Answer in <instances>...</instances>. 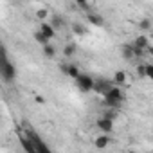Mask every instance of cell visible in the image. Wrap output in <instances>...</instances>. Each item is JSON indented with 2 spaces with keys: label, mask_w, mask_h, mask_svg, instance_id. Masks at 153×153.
<instances>
[{
  "label": "cell",
  "mask_w": 153,
  "mask_h": 153,
  "mask_svg": "<svg viewBox=\"0 0 153 153\" xmlns=\"http://www.w3.org/2000/svg\"><path fill=\"white\" fill-rule=\"evenodd\" d=\"M34 40H36V42H38L42 47H45V45H51V40H49V38H47L43 33H40V31H36V33H34Z\"/></svg>",
  "instance_id": "5bb4252c"
},
{
  "label": "cell",
  "mask_w": 153,
  "mask_h": 153,
  "mask_svg": "<svg viewBox=\"0 0 153 153\" xmlns=\"http://www.w3.org/2000/svg\"><path fill=\"white\" fill-rule=\"evenodd\" d=\"M51 25H52L56 31H59V29H63V25H65V24H63V18H61V16H54V18H52V22H51Z\"/></svg>",
  "instance_id": "e0dca14e"
},
{
  "label": "cell",
  "mask_w": 153,
  "mask_h": 153,
  "mask_svg": "<svg viewBox=\"0 0 153 153\" xmlns=\"http://www.w3.org/2000/svg\"><path fill=\"white\" fill-rule=\"evenodd\" d=\"M151 45H153V40H151Z\"/></svg>",
  "instance_id": "83f0119b"
},
{
  "label": "cell",
  "mask_w": 153,
  "mask_h": 153,
  "mask_svg": "<svg viewBox=\"0 0 153 153\" xmlns=\"http://www.w3.org/2000/svg\"><path fill=\"white\" fill-rule=\"evenodd\" d=\"M42 52H43V58H49V59H52V58L56 56V49H54L52 45H45V47H42Z\"/></svg>",
  "instance_id": "9a60e30c"
},
{
  "label": "cell",
  "mask_w": 153,
  "mask_h": 153,
  "mask_svg": "<svg viewBox=\"0 0 153 153\" xmlns=\"http://www.w3.org/2000/svg\"><path fill=\"white\" fill-rule=\"evenodd\" d=\"M139 29H142V31H149V29H151V20H149V18H142V20L139 22Z\"/></svg>",
  "instance_id": "ac0fdd59"
},
{
  "label": "cell",
  "mask_w": 153,
  "mask_h": 153,
  "mask_svg": "<svg viewBox=\"0 0 153 153\" xmlns=\"http://www.w3.org/2000/svg\"><path fill=\"white\" fill-rule=\"evenodd\" d=\"M131 45H133V43H131ZM146 52H148V51L139 49V47H135V45H133V56H135V58H144V56H146Z\"/></svg>",
  "instance_id": "44dd1931"
},
{
  "label": "cell",
  "mask_w": 153,
  "mask_h": 153,
  "mask_svg": "<svg viewBox=\"0 0 153 153\" xmlns=\"http://www.w3.org/2000/svg\"><path fill=\"white\" fill-rule=\"evenodd\" d=\"M0 74H2V78H4L6 83H11V81L16 79V67L9 61L6 47H2V63H0Z\"/></svg>",
  "instance_id": "6da1fadb"
},
{
  "label": "cell",
  "mask_w": 153,
  "mask_h": 153,
  "mask_svg": "<svg viewBox=\"0 0 153 153\" xmlns=\"http://www.w3.org/2000/svg\"><path fill=\"white\" fill-rule=\"evenodd\" d=\"M61 70L65 76H68V78H72L74 81L81 76V70L78 68V65H74V63H68V65H61Z\"/></svg>",
  "instance_id": "5b68a950"
},
{
  "label": "cell",
  "mask_w": 153,
  "mask_h": 153,
  "mask_svg": "<svg viewBox=\"0 0 153 153\" xmlns=\"http://www.w3.org/2000/svg\"><path fill=\"white\" fill-rule=\"evenodd\" d=\"M76 51H78V47H76V43H67L63 47V56L65 58H72L76 54Z\"/></svg>",
  "instance_id": "4fadbf2b"
},
{
  "label": "cell",
  "mask_w": 153,
  "mask_h": 153,
  "mask_svg": "<svg viewBox=\"0 0 153 153\" xmlns=\"http://www.w3.org/2000/svg\"><path fill=\"white\" fill-rule=\"evenodd\" d=\"M114 87H115V85H114V81H108V79H105V78H103V79L96 81L94 92H96L97 96H103V97H105V96H106V94H108V92L114 88Z\"/></svg>",
  "instance_id": "277c9868"
},
{
  "label": "cell",
  "mask_w": 153,
  "mask_h": 153,
  "mask_svg": "<svg viewBox=\"0 0 153 153\" xmlns=\"http://www.w3.org/2000/svg\"><path fill=\"white\" fill-rule=\"evenodd\" d=\"M110 137L106 135V133H101V135H97L96 137V140H94V146L97 148V149H106L108 146H110Z\"/></svg>",
  "instance_id": "ba28073f"
},
{
  "label": "cell",
  "mask_w": 153,
  "mask_h": 153,
  "mask_svg": "<svg viewBox=\"0 0 153 153\" xmlns=\"http://www.w3.org/2000/svg\"><path fill=\"white\" fill-rule=\"evenodd\" d=\"M105 105L108 106V108H114V110H117L121 105H123V101H124V94H123V90H121V87H114L105 97Z\"/></svg>",
  "instance_id": "7a4b0ae2"
},
{
  "label": "cell",
  "mask_w": 153,
  "mask_h": 153,
  "mask_svg": "<svg viewBox=\"0 0 153 153\" xmlns=\"http://www.w3.org/2000/svg\"><path fill=\"white\" fill-rule=\"evenodd\" d=\"M103 117H106V119H110V121H115V119H117V110H114V108H108V110L103 114Z\"/></svg>",
  "instance_id": "d6986e66"
},
{
  "label": "cell",
  "mask_w": 153,
  "mask_h": 153,
  "mask_svg": "<svg viewBox=\"0 0 153 153\" xmlns=\"http://www.w3.org/2000/svg\"><path fill=\"white\" fill-rule=\"evenodd\" d=\"M137 76L139 78H146V63H140L137 67Z\"/></svg>",
  "instance_id": "7402d4cb"
},
{
  "label": "cell",
  "mask_w": 153,
  "mask_h": 153,
  "mask_svg": "<svg viewBox=\"0 0 153 153\" xmlns=\"http://www.w3.org/2000/svg\"><path fill=\"white\" fill-rule=\"evenodd\" d=\"M78 7H81V9L88 11V9H90V4H85V2H78Z\"/></svg>",
  "instance_id": "cb8c5ba5"
},
{
  "label": "cell",
  "mask_w": 153,
  "mask_h": 153,
  "mask_svg": "<svg viewBox=\"0 0 153 153\" xmlns=\"http://www.w3.org/2000/svg\"><path fill=\"white\" fill-rule=\"evenodd\" d=\"M146 78H149L153 81V65L151 63H146Z\"/></svg>",
  "instance_id": "603a6c76"
},
{
  "label": "cell",
  "mask_w": 153,
  "mask_h": 153,
  "mask_svg": "<svg viewBox=\"0 0 153 153\" xmlns=\"http://www.w3.org/2000/svg\"><path fill=\"white\" fill-rule=\"evenodd\" d=\"M87 20L92 25H96V27H103L105 25V18L101 15H96V13H87Z\"/></svg>",
  "instance_id": "30bf717a"
},
{
  "label": "cell",
  "mask_w": 153,
  "mask_h": 153,
  "mask_svg": "<svg viewBox=\"0 0 153 153\" xmlns=\"http://www.w3.org/2000/svg\"><path fill=\"white\" fill-rule=\"evenodd\" d=\"M72 31H74V34H78V36H85V34L88 33L87 27L81 25V24H72Z\"/></svg>",
  "instance_id": "2e32d148"
},
{
  "label": "cell",
  "mask_w": 153,
  "mask_h": 153,
  "mask_svg": "<svg viewBox=\"0 0 153 153\" xmlns=\"http://www.w3.org/2000/svg\"><path fill=\"white\" fill-rule=\"evenodd\" d=\"M126 79H128V76H126V72H124V70H117V72L114 74V78H112V81H114V85H115V87L124 85V83H126Z\"/></svg>",
  "instance_id": "8fae6325"
},
{
  "label": "cell",
  "mask_w": 153,
  "mask_h": 153,
  "mask_svg": "<svg viewBox=\"0 0 153 153\" xmlns=\"http://www.w3.org/2000/svg\"><path fill=\"white\" fill-rule=\"evenodd\" d=\"M76 87H78L81 92H92L96 87V81L90 78L88 74H81L78 79H76Z\"/></svg>",
  "instance_id": "3957f363"
},
{
  "label": "cell",
  "mask_w": 153,
  "mask_h": 153,
  "mask_svg": "<svg viewBox=\"0 0 153 153\" xmlns=\"http://www.w3.org/2000/svg\"><path fill=\"white\" fill-rule=\"evenodd\" d=\"M148 54H151V56H153V45H151V47L148 49Z\"/></svg>",
  "instance_id": "484cf974"
},
{
  "label": "cell",
  "mask_w": 153,
  "mask_h": 153,
  "mask_svg": "<svg viewBox=\"0 0 153 153\" xmlns=\"http://www.w3.org/2000/svg\"><path fill=\"white\" fill-rule=\"evenodd\" d=\"M121 54H123V58H124L126 61L133 59V58H135V56H133V45H131V43H124V45L121 47Z\"/></svg>",
  "instance_id": "7c38bea8"
},
{
  "label": "cell",
  "mask_w": 153,
  "mask_h": 153,
  "mask_svg": "<svg viewBox=\"0 0 153 153\" xmlns=\"http://www.w3.org/2000/svg\"><path fill=\"white\" fill-rule=\"evenodd\" d=\"M34 101H36L38 105H45V97H42V96H36V97H34Z\"/></svg>",
  "instance_id": "d4e9b609"
},
{
  "label": "cell",
  "mask_w": 153,
  "mask_h": 153,
  "mask_svg": "<svg viewBox=\"0 0 153 153\" xmlns=\"http://www.w3.org/2000/svg\"><path fill=\"white\" fill-rule=\"evenodd\" d=\"M97 128L103 131V133H110V131H114V128H115V121H110V119H106V117H99L97 119Z\"/></svg>",
  "instance_id": "8992f818"
},
{
  "label": "cell",
  "mask_w": 153,
  "mask_h": 153,
  "mask_svg": "<svg viewBox=\"0 0 153 153\" xmlns=\"http://www.w3.org/2000/svg\"><path fill=\"white\" fill-rule=\"evenodd\" d=\"M128 153H137V151H133V149H130V151H128Z\"/></svg>",
  "instance_id": "4316f807"
},
{
  "label": "cell",
  "mask_w": 153,
  "mask_h": 153,
  "mask_svg": "<svg viewBox=\"0 0 153 153\" xmlns=\"http://www.w3.org/2000/svg\"><path fill=\"white\" fill-rule=\"evenodd\" d=\"M47 16H49V9H45V7H43V9H38V11H36V18H38L40 22H43Z\"/></svg>",
  "instance_id": "ffe728a7"
},
{
  "label": "cell",
  "mask_w": 153,
  "mask_h": 153,
  "mask_svg": "<svg viewBox=\"0 0 153 153\" xmlns=\"http://www.w3.org/2000/svg\"><path fill=\"white\" fill-rule=\"evenodd\" d=\"M38 31H40V33H43L49 40H54V38L58 36V31H56L51 24H47V22H42V24H40V27H38Z\"/></svg>",
  "instance_id": "52a82bcc"
},
{
  "label": "cell",
  "mask_w": 153,
  "mask_h": 153,
  "mask_svg": "<svg viewBox=\"0 0 153 153\" xmlns=\"http://www.w3.org/2000/svg\"><path fill=\"white\" fill-rule=\"evenodd\" d=\"M133 45H135V47H139V49H144V51H148V49L151 47V43H149V38H148L146 34H140V36H137V38L133 40Z\"/></svg>",
  "instance_id": "9c48e42d"
}]
</instances>
